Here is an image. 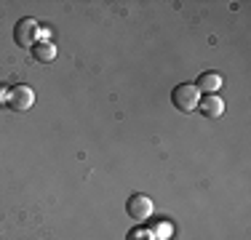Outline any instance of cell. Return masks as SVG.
Instances as JSON below:
<instances>
[{
    "label": "cell",
    "instance_id": "5b68a950",
    "mask_svg": "<svg viewBox=\"0 0 251 240\" xmlns=\"http://www.w3.org/2000/svg\"><path fill=\"white\" fill-rule=\"evenodd\" d=\"M195 88H198V94L217 96V91L222 88V77H219L217 72H203V75L198 77V83H195Z\"/></svg>",
    "mask_w": 251,
    "mask_h": 240
},
{
    "label": "cell",
    "instance_id": "277c9868",
    "mask_svg": "<svg viewBox=\"0 0 251 240\" xmlns=\"http://www.w3.org/2000/svg\"><path fill=\"white\" fill-rule=\"evenodd\" d=\"M126 211L134 221H147L152 216V200L147 195H142V192H136V195L128 197V203H126Z\"/></svg>",
    "mask_w": 251,
    "mask_h": 240
},
{
    "label": "cell",
    "instance_id": "8992f818",
    "mask_svg": "<svg viewBox=\"0 0 251 240\" xmlns=\"http://www.w3.org/2000/svg\"><path fill=\"white\" fill-rule=\"evenodd\" d=\"M198 110H201L206 118H222L225 101H222V96H206V99L198 101Z\"/></svg>",
    "mask_w": 251,
    "mask_h": 240
},
{
    "label": "cell",
    "instance_id": "9c48e42d",
    "mask_svg": "<svg viewBox=\"0 0 251 240\" xmlns=\"http://www.w3.org/2000/svg\"><path fill=\"white\" fill-rule=\"evenodd\" d=\"M5 99H8V88L0 86V104H5Z\"/></svg>",
    "mask_w": 251,
    "mask_h": 240
},
{
    "label": "cell",
    "instance_id": "52a82bcc",
    "mask_svg": "<svg viewBox=\"0 0 251 240\" xmlns=\"http://www.w3.org/2000/svg\"><path fill=\"white\" fill-rule=\"evenodd\" d=\"M32 56L38 59V62H53V59H56V48H53L51 40H38V43L32 46Z\"/></svg>",
    "mask_w": 251,
    "mask_h": 240
},
{
    "label": "cell",
    "instance_id": "6da1fadb",
    "mask_svg": "<svg viewBox=\"0 0 251 240\" xmlns=\"http://www.w3.org/2000/svg\"><path fill=\"white\" fill-rule=\"evenodd\" d=\"M171 101H174V107H176L179 112L190 115L193 110H198L201 94H198V88H195L193 83H182V86L174 88V94H171Z\"/></svg>",
    "mask_w": 251,
    "mask_h": 240
},
{
    "label": "cell",
    "instance_id": "7a4b0ae2",
    "mask_svg": "<svg viewBox=\"0 0 251 240\" xmlns=\"http://www.w3.org/2000/svg\"><path fill=\"white\" fill-rule=\"evenodd\" d=\"M14 40H16V46H22V48H32L40 40V24L35 19H29V16L27 19H19L14 27Z\"/></svg>",
    "mask_w": 251,
    "mask_h": 240
},
{
    "label": "cell",
    "instance_id": "ba28073f",
    "mask_svg": "<svg viewBox=\"0 0 251 240\" xmlns=\"http://www.w3.org/2000/svg\"><path fill=\"white\" fill-rule=\"evenodd\" d=\"M128 240H152V235L147 230H134V232H128Z\"/></svg>",
    "mask_w": 251,
    "mask_h": 240
},
{
    "label": "cell",
    "instance_id": "3957f363",
    "mask_svg": "<svg viewBox=\"0 0 251 240\" xmlns=\"http://www.w3.org/2000/svg\"><path fill=\"white\" fill-rule=\"evenodd\" d=\"M32 104H35V91L29 86L11 88L8 99H5V107H8V110H14V112H27V110H32Z\"/></svg>",
    "mask_w": 251,
    "mask_h": 240
}]
</instances>
